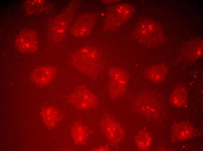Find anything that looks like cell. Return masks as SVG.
<instances>
[{"mask_svg": "<svg viewBox=\"0 0 203 151\" xmlns=\"http://www.w3.org/2000/svg\"><path fill=\"white\" fill-rule=\"evenodd\" d=\"M96 52L88 47L83 48L74 54L72 64L81 73L90 76L96 75L101 72L97 63Z\"/></svg>", "mask_w": 203, "mask_h": 151, "instance_id": "6da1fadb", "label": "cell"}, {"mask_svg": "<svg viewBox=\"0 0 203 151\" xmlns=\"http://www.w3.org/2000/svg\"><path fill=\"white\" fill-rule=\"evenodd\" d=\"M108 74L110 97L113 99L117 98L125 92L128 83L129 74L123 69L116 67L111 68Z\"/></svg>", "mask_w": 203, "mask_h": 151, "instance_id": "7a4b0ae2", "label": "cell"}, {"mask_svg": "<svg viewBox=\"0 0 203 151\" xmlns=\"http://www.w3.org/2000/svg\"><path fill=\"white\" fill-rule=\"evenodd\" d=\"M68 100L75 107L82 110L92 109L98 103L96 96L83 85L76 87L69 96Z\"/></svg>", "mask_w": 203, "mask_h": 151, "instance_id": "3957f363", "label": "cell"}, {"mask_svg": "<svg viewBox=\"0 0 203 151\" xmlns=\"http://www.w3.org/2000/svg\"><path fill=\"white\" fill-rule=\"evenodd\" d=\"M103 132L110 142L113 144L119 143L125 136L124 130L119 123L109 114H106L101 123Z\"/></svg>", "mask_w": 203, "mask_h": 151, "instance_id": "277c9868", "label": "cell"}, {"mask_svg": "<svg viewBox=\"0 0 203 151\" xmlns=\"http://www.w3.org/2000/svg\"><path fill=\"white\" fill-rule=\"evenodd\" d=\"M37 36L34 30H27L22 31L16 38L15 45L17 50L23 53L35 52L38 46Z\"/></svg>", "mask_w": 203, "mask_h": 151, "instance_id": "5b68a950", "label": "cell"}, {"mask_svg": "<svg viewBox=\"0 0 203 151\" xmlns=\"http://www.w3.org/2000/svg\"><path fill=\"white\" fill-rule=\"evenodd\" d=\"M56 69L51 66H43L35 69L31 74V78L34 83L40 85L50 83L54 79Z\"/></svg>", "mask_w": 203, "mask_h": 151, "instance_id": "8992f818", "label": "cell"}, {"mask_svg": "<svg viewBox=\"0 0 203 151\" xmlns=\"http://www.w3.org/2000/svg\"><path fill=\"white\" fill-rule=\"evenodd\" d=\"M42 116L45 124L50 129L55 127L62 118L59 111L51 106L44 108L42 111Z\"/></svg>", "mask_w": 203, "mask_h": 151, "instance_id": "52a82bcc", "label": "cell"}, {"mask_svg": "<svg viewBox=\"0 0 203 151\" xmlns=\"http://www.w3.org/2000/svg\"><path fill=\"white\" fill-rule=\"evenodd\" d=\"M89 134L87 127L80 122H75L71 127V136L74 142L77 145H81L85 143Z\"/></svg>", "mask_w": 203, "mask_h": 151, "instance_id": "ba28073f", "label": "cell"}, {"mask_svg": "<svg viewBox=\"0 0 203 151\" xmlns=\"http://www.w3.org/2000/svg\"><path fill=\"white\" fill-rule=\"evenodd\" d=\"M172 131L174 136L180 140H184L191 138L194 133L192 127L188 123L183 122L174 125Z\"/></svg>", "mask_w": 203, "mask_h": 151, "instance_id": "9c48e42d", "label": "cell"}, {"mask_svg": "<svg viewBox=\"0 0 203 151\" xmlns=\"http://www.w3.org/2000/svg\"><path fill=\"white\" fill-rule=\"evenodd\" d=\"M167 67L164 65H157L148 68L145 71L147 78L154 82H159L165 79L168 72Z\"/></svg>", "mask_w": 203, "mask_h": 151, "instance_id": "30bf717a", "label": "cell"}, {"mask_svg": "<svg viewBox=\"0 0 203 151\" xmlns=\"http://www.w3.org/2000/svg\"><path fill=\"white\" fill-rule=\"evenodd\" d=\"M172 104L178 108L184 106L187 101L188 92L186 88L183 86L176 88L172 93L170 97Z\"/></svg>", "mask_w": 203, "mask_h": 151, "instance_id": "8fae6325", "label": "cell"}, {"mask_svg": "<svg viewBox=\"0 0 203 151\" xmlns=\"http://www.w3.org/2000/svg\"><path fill=\"white\" fill-rule=\"evenodd\" d=\"M152 138L150 134L146 130H140L135 138V142L137 147L142 150H148Z\"/></svg>", "mask_w": 203, "mask_h": 151, "instance_id": "7c38bea8", "label": "cell"}, {"mask_svg": "<svg viewBox=\"0 0 203 151\" xmlns=\"http://www.w3.org/2000/svg\"><path fill=\"white\" fill-rule=\"evenodd\" d=\"M52 29V36L55 40L60 41L62 39L64 36L66 28V24L64 21L62 20L57 21Z\"/></svg>", "mask_w": 203, "mask_h": 151, "instance_id": "4fadbf2b", "label": "cell"}, {"mask_svg": "<svg viewBox=\"0 0 203 151\" xmlns=\"http://www.w3.org/2000/svg\"><path fill=\"white\" fill-rule=\"evenodd\" d=\"M44 1L41 0H30L25 4V9L29 14L37 13L41 10L44 5Z\"/></svg>", "mask_w": 203, "mask_h": 151, "instance_id": "5bb4252c", "label": "cell"}, {"mask_svg": "<svg viewBox=\"0 0 203 151\" xmlns=\"http://www.w3.org/2000/svg\"><path fill=\"white\" fill-rule=\"evenodd\" d=\"M188 50V54L189 57L196 59L200 57L202 52V43H196L194 45H191Z\"/></svg>", "mask_w": 203, "mask_h": 151, "instance_id": "9a60e30c", "label": "cell"}, {"mask_svg": "<svg viewBox=\"0 0 203 151\" xmlns=\"http://www.w3.org/2000/svg\"><path fill=\"white\" fill-rule=\"evenodd\" d=\"M109 147L107 145H105L102 147L94 149L93 150L94 151H108L109 150Z\"/></svg>", "mask_w": 203, "mask_h": 151, "instance_id": "2e32d148", "label": "cell"}]
</instances>
